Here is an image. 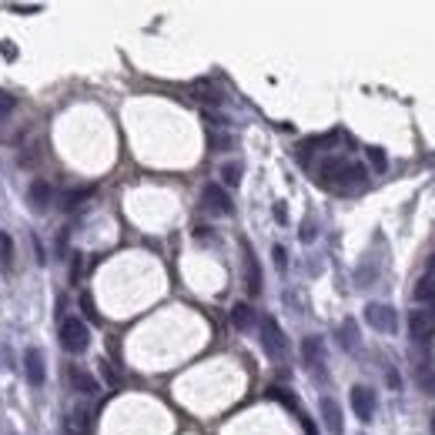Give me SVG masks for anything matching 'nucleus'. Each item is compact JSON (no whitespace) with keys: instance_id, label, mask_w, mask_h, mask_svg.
Masks as SVG:
<instances>
[{"instance_id":"1","label":"nucleus","mask_w":435,"mask_h":435,"mask_svg":"<svg viewBox=\"0 0 435 435\" xmlns=\"http://www.w3.org/2000/svg\"><path fill=\"white\" fill-rule=\"evenodd\" d=\"M318 181L325 184V188H332V191H359L361 184L368 181V171L355 164V161H348V157H342V154H332V157H325L322 164H318Z\"/></svg>"},{"instance_id":"2","label":"nucleus","mask_w":435,"mask_h":435,"mask_svg":"<svg viewBox=\"0 0 435 435\" xmlns=\"http://www.w3.org/2000/svg\"><path fill=\"white\" fill-rule=\"evenodd\" d=\"M258 342H261V348H265V355L271 361H285V355H288V338H285L282 325L271 318V315H265L261 322H258Z\"/></svg>"},{"instance_id":"3","label":"nucleus","mask_w":435,"mask_h":435,"mask_svg":"<svg viewBox=\"0 0 435 435\" xmlns=\"http://www.w3.org/2000/svg\"><path fill=\"white\" fill-rule=\"evenodd\" d=\"M60 345H64L71 355L87 352V345H91V332H87V325H84L80 318H64V322H60Z\"/></svg>"},{"instance_id":"4","label":"nucleus","mask_w":435,"mask_h":435,"mask_svg":"<svg viewBox=\"0 0 435 435\" xmlns=\"http://www.w3.org/2000/svg\"><path fill=\"white\" fill-rule=\"evenodd\" d=\"M365 322L375 328V332H382V335H395L399 332V311L392 305H368L365 308Z\"/></svg>"},{"instance_id":"5","label":"nucleus","mask_w":435,"mask_h":435,"mask_svg":"<svg viewBox=\"0 0 435 435\" xmlns=\"http://www.w3.org/2000/svg\"><path fill=\"white\" fill-rule=\"evenodd\" d=\"M64 379H67V385H71V392H77V395H98V392H101V385H98V379H94V372H87L84 365H71V368L64 372Z\"/></svg>"},{"instance_id":"6","label":"nucleus","mask_w":435,"mask_h":435,"mask_svg":"<svg viewBox=\"0 0 435 435\" xmlns=\"http://www.w3.org/2000/svg\"><path fill=\"white\" fill-rule=\"evenodd\" d=\"M302 359H305V365L311 368V375L315 379H325V345H322V338H305L302 342Z\"/></svg>"},{"instance_id":"7","label":"nucleus","mask_w":435,"mask_h":435,"mask_svg":"<svg viewBox=\"0 0 435 435\" xmlns=\"http://www.w3.org/2000/svg\"><path fill=\"white\" fill-rule=\"evenodd\" d=\"M201 208L211 211V214H231V198L228 191L221 188V184H205V191H201Z\"/></svg>"},{"instance_id":"8","label":"nucleus","mask_w":435,"mask_h":435,"mask_svg":"<svg viewBox=\"0 0 435 435\" xmlns=\"http://www.w3.org/2000/svg\"><path fill=\"white\" fill-rule=\"evenodd\" d=\"M352 409H355V415H359L361 422H372V419H375L379 402H375V392H372L368 385H355V388H352Z\"/></svg>"},{"instance_id":"9","label":"nucleus","mask_w":435,"mask_h":435,"mask_svg":"<svg viewBox=\"0 0 435 435\" xmlns=\"http://www.w3.org/2000/svg\"><path fill=\"white\" fill-rule=\"evenodd\" d=\"M24 375L27 382L34 385V388H41L44 379H47V368H44V352L37 348V345H30L24 352Z\"/></svg>"},{"instance_id":"10","label":"nucleus","mask_w":435,"mask_h":435,"mask_svg":"<svg viewBox=\"0 0 435 435\" xmlns=\"http://www.w3.org/2000/svg\"><path fill=\"white\" fill-rule=\"evenodd\" d=\"M409 332L415 342L429 338V335L435 332V308H415L409 315Z\"/></svg>"},{"instance_id":"11","label":"nucleus","mask_w":435,"mask_h":435,"mask_svg":"<svg viewBox=\"0 0 435 435\" xmlns=\"http://www.w3.org/2000/svg\"><path fill=\"white\" fill-rule=\"evenodd\" d=\"M27 201H30V208H34V211H47V208H51V201H54L51 184L37 178L30 188H27Z\"/></svg>"},{"instance_id":"12","label":"nucleus","mask_w":435,"mask_h":435,"mask_svg":"<svg viewBox=\"0 0 435 435\" xmlns=\"http://www.w3.org/2000/svg\"><path fill=\"white\" fill-rule=\"evenodd\" d=\"M318 409H322V419H325V429L332 435H342V409H338V402H335L332 395H325L322 402H318Z\"/></svg>"},{"instance_id":"13","label":"nucleus","mask_w":435,"mask_h":435,"mask_svg":"<svg viewBox=\"0 0 435 435\" xmlns=\"http://www.w3.org/2000/svg\"><path fill=\"white\" fill-rule=\"evenodd\" d=\"M231 325H234V328H241V332H248V328L255 325V311H252V305L238 302V305L231 308Z\"/></svg>"},{"instance_id":"14","label":"nucleus","mask_w":435,"mask_h":435,"mask_svg":"<svg viewBox=\"0 0 435 435\" xmlns=\"http://www.w3.org/2000/svg\"><path fill=\"white\" fill-rule=\"evenodd\" d=\"M245 282H248V291L252 295L261 291V271H258V261L252 252H245Z\"/></svg>"},{"instance_id":"15","label":"nucleus","mask_w":435,"mask_h":435,"mask_svg":"<svg viewBox=\"0 0 435 435\" xmlns=\"http://www.w3.org/2000/svg\"><path fill=\"white\" fill-rule=\"evenodd\" d=\"M87 429H91V415H87L84 409L74 412V415H71V422L64 425V432H67V435H84Z\"/></svg>"},{"instance_id":"16","label":"nucleus","mask_w":435,"mask_h":435,"mask_svg":"<svg viewBox=\"0 0 435 435\" xmlns=\"http://www.w3.org/2000/svg\"><path fill=\"white\" fill-rule=\"evenodd\" d=\"M0 265H3V268L14 265V238H10L7 231H0Z\"/></svg>"},{"instance_id":"17","label":"nucleus","mask_w":435,"mask_h":435,"mask_svg":"<svg viewBox=\"0 0 435 435\" xmlns=\"http://www.w3.org/2000/svg\"><path fill=\"white\" fill-rule=\"evenodd\" d=\"M415 298L435 308V278H422V282H419V288H415Z\"/></svg>"},{"instance_id":"18","label":"nucleus","mask_w":435,"mask_h":435,"mask_svg":"<svg viewBox=\"0 0 435 435\" xmlns=\"http://www.w3.org/2000/svg\"><path fill=\"white\" fill-rule=\"evenodd\" d=\"M342 348H348V352H355L359 348V335H355V322H345L342 325Z\"/></svg>"},{"instance_id":"19","label":"nucleus","mask_w":435,"mask_h":435,"mask_svg":"<svg viewBox=\"0 0 435 435\" xmlns=\"http://www.w3.org/2000/svg\"><path fill=\"white\" fill-rule=\"evenodd\" d=\"M271 399H275V402H282L285 409H295V412H298V399H295L288 388H271Z\"/></svg>"},{"instance_id":"20","label":"nucleus","mask_w":435,"mask_h":435,"mask_svg":"<svg viewBox=\"0 0 435 435\" xmlns=\"http://www.w3.org/2000/svg\"><path fill=\"white\" fill-rule=\"evenodd\" d=\"M221 178H225V184H231V188H234V184L241 181V164H238V161L225 164V168H221Z\"/></svg>"},{"instance_id":"21","label":"nucleus","mask_w":435,"mask_h":435,"mask_svg":"<svg viewBox=\"0 0 435 435\" xmlns=\"http://www.w3.org/2000/svg\"><path fill=\"white\" fill-rule=\"evenodd\" d=\"M365 154H368V164H372L375 171H385V168H388V157H385L382 148H368Z\"/></svg>"},{"instance_id":"22","label":"nucleus","mask_w":435,"mask_h":435,"mask_svg":"<svg viewBox=\"0 0 435 435\" xmlns=\"http://www.w3.org/2000/svg\"><path fill=\"white\" fill-rule=\"evenodd\" d=\"M91 194V188H80V191H71V194H64V208H77V201H84Z\"/></svg>"},{"instance_id":"23","label":"nucleus","mask_w":435,"mask_h":435,"mask_svg":"<svg viewBox=\"0 0 435 435\" xmlns=\"http://www.w3.org/2000/svg\"><path fill=\"white\" fill-rule=\"evenodd\" d=\"M14 98H10V94H3V91H0V121H7V114H10V111H14Z\"/></svg>"},{"instance_id":"24","label":"nucleus","mask_w":435,"mask_h":435,"mask_svg":"<svg viewBox=\"0 0 435 435\" xmlns=\"http://www.w3.org/2000/svg\"><path fill=\"white\" fill-rule=\"evenodd\" d=\"M80 308H84V315H87L91 322H98V308L91 302V295H80Z\"/></svg>"},{"instance_id":"25","label":"nucleus","mask_w":435,"mask_h":435,"mask_svg":"<svg viewBox=\"0 0 435 435\" xmlns=\"http://www.w3.org/2000/svg\"><path fill=\"white\" fill-rule=\"evenodd\" d=\"M208 144L211 148H231V137L228 134H208Z\"/></svg>"},{"instance_id":"26","label":"nucleus","mask_w":435,"mask_h":435,"mask_svg":"<svg viewBox=\"0 0 435 435\" xmlns=\"http://www.w3.org/2000/svg\"><path fill=\"white\" fill-rule=\"evenodd\" d=\"M275 265H278L282 271H285V268H288V255H285V248H282V245L275 248Z\"/></svg>"},{"instance_id":"27","label":"nucleus","mask_w":435,"mask_h":435,"mask_svg":"<svg viewBox=\"0 0 435 435\" xmlns=\"http://www.w3.org/2000/svg\"><path fill=\"white\" fill-rule=\"evenodd\" d=\"M194 238H198V241H214L211 228H198V231H194Z\"/></svg>"},{"instance_id":"28","label":"nucleus","mask_w":435,"mask_h":435,"mask_svg":"<svg viewBox=\"0 0 435 435\" xmlns=\"http://www.w3.org/2000/svg\"><path fill=\"white\" fill-rule=\"evenodd\" d=\"M0 54H3V57H7V60H14V57H17V51H14V47H10V44H0Z\"/></svg>"},{"instance_id":"29","label":"nucleus","mask_w":435,"mask_h":435,"mask_svg":"<svg viewBox=\"0 0 435 435\" xmlns=\"http://www.w3.org/2000/svg\"><path fill=\"white\" fill-rule=\"evenodd\" d=\"M275 221H282V225H285V221H288V214H285V208H282V205L275 208Z\"/></svg>"},{"instance_id":"30","label":"nucleus","mask_w":435,"mask_h":435,"mask_svg":"<svg viewBox=\"0 0 435 435\" xmlns=\"http://www.w3.org/2000/svg\"><path fill=\"white\" fill-rule=\"evenodd\" d=\"M425 278H435V255H432V261H429V275Z\"/></svg>"},{"instance_id":"31","label":"nucleus","mask_w":435,"mask_h":435,"mask_svg":"<svg viewBox=\"0 0 435 435\" xmlns=\"http://www.w3.org/2000/svg\"><path fill=\"white\" fill-rule=\"evenodd\" d=\"M432 432H435V415H432Z\"/></svg>"}]
</instances>
